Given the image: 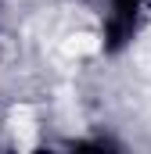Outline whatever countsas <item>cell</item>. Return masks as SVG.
<instances>
[{
	"label": "cell",
	"mask_w": 151,
	"mask_h": 154,
	"mask_svg": "<svg viewBox=\"0 0 151 154\" xmlns=\"http://www.w3.org/2000/svg\"><path fill=\"white\" fill-rule=\"evenodd\" d=\"M11 122H14V136H18V147H33V136H36L33 111H29V108H18V111L11 115Z\"/></svg>",
	"instance_id": "6da1fadb"
},
{
	"label": "cell",
	"mask_w": 151,
	"mask_h": 154,
	"mask_svg": "<svg viewBox=\"0 0 151 154\" xmlns=\"http://www.w3.org/2000/svg\"><path fill=\"white\" fill-rule=\"evenodd\" d=\"M94 50H97V36L94 32H72V36L65 39V54H72V57L94 54Z\"/></svg>",
	"instance_id": "7a4b0ae2"
}]
</instances>
